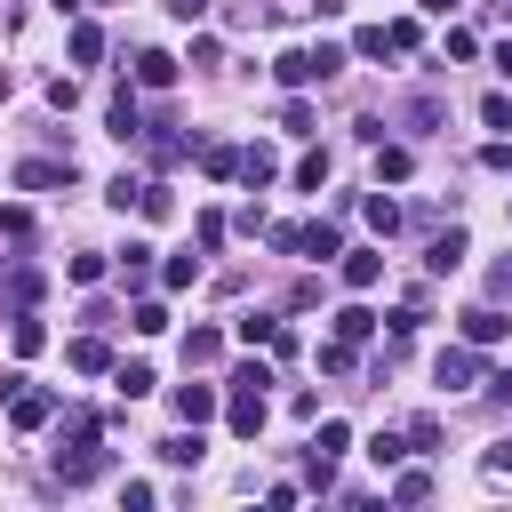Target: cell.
<instances>
[{
    "instance_id": "6da1fadb",
    "label": "cell",
    "mask_w": 512,
    "mask_h": 512,
    "mask_svg": "<svg viewBox=\"0 0 512 512\" xmlns=\"http://www.w3.org/2000/svg\"><path fill=\"white\" fill-rule=\"evenodd\" d=\"M96 472H104V416L72 408V424H64V448H56V480H64V488H88Z\"/></svg>"
},
{
    "instance_id": "7a4b0ae2",
    "label": "cell",
    "mask_w": 512,
    "mask_h": 512,
    "mask_svg": "<svg viewBox=\"0 0 512 512\" xmlns=\"http://www.w3.org/2000/svg\"><path fill=\"white\" fill-rule=\"evenodd\" d=\"M344 72V48L336 40H320V48H280L272 56V80L280 88H312V80H336Z\"/></svg>"
},
{
    "instance_id": "3957f363",
    "label": "cell",
    "mask_w": 512,
    "mask_h": 512,
    "mask_svg": "<svg viewBox=\"0 0 512 512\" xmlns=\"http://www.w3.org/2000/svg\"><path fill=\"white\" fill-rule=\"evenodd\" d=\"M56 408H64V400H56V392H40L32 376H24L16 392H8V424H16V432H40V424H48Z\"/></svg>"
},
{
    "instance_id": "277c9868",
    "label": "cell",
    "mask_w": 512,
    "mask_h": 512,
    "mask_svg": "<svg viewBox=\"0 0 512 512\" xmlns=\"http://www.w3.org/2000/svg\"><path fill=\"white\" fill-rule=\"evenodd\" d=\"M432 376H440V392H472V376H480V360H472V344H440V360H432Z\"/></svg>"
},
{
    "instance_id": "5b68a950",
    "label": "cell",
    "mask_w": 512,
    "mask_h": 512,
    "mask_svg": "<svg viewBox=\"0 0 512 512\" xmlns=\"http://www.w3.org/2000/svg\"><path fill=\"white\" fill-rule=\"evenodd\" d=\"M104 120H112V136H120V144H144V112H136V88H112V112H104Z\"/></svg>"
},
{
    "instance_id": "8992f818",
    "label": "cell",
    "mask_w": 512,
    "mask_h": 512,
    "mask_svg": "<svg viewBox=\"0 0 512 512\" xmlns=\"http://www.w3.org/2000/svg\"><path fill=\"white\" fill-rule=\"evenodd\" d=\"M216 408H224V392H216V384H176V416H184V424H208Z\"/></svg>"
},
{
    "instance_id": "52a82bcc",
    "label": "cell",
    "mask_w": 512,
    "mask_h": 512,
    "mask_svg": "<svg viewBox=\"0 0 512 512\" xmlns=\"http://www.w3.org/2000/svg\"><path fill=\"white\" fill-rule=\"evenodd\" d=\"M272 176H280V152H272V144H248V152H240V184H248V192H264Z\"/></svg>"
},
{
    "instance_id": "ba28073f",
    "label": "cell",
    "mask_w": 512,
    "mask_h": 512,
    "mask_svg": "<svg viewBox=\"0 0 512 512\" xmlns=\"http://www.w3.org/2000/svg\"><path fill=\"white\" fill-rule=\"evenodd\" d=\"M16 184H24V192H48V184H72V152H64V160H24V168H16Z\"/></svg>"
},
{
    "instance_id": "9c48e42d",
    "label": "cell",
    "mask_w": 512,
    "mask_h": 512,
    "mask_svg": "<svg viewBox=\"0 0 512 512\" xmlns=\"http://www.w3.org/2000/svg\"><path fill=\"white\" fill-rule=\"evenodd\" d=\"M464 256H472V240H464V232H456V224H448V232H440V240H432V256H424V264H432V280H448V272H456V264H464Z\"/></svg>"
},
{
    "instance_id": "30bf717a",
    "label": "cell",
    "mask_w": 512,
    "mask_h": 512,
    "mask_svg": "<svg viewBox=\"0 0 512 512\" xmlns=\"http://www.w3.org/2000/svg\"><path fill=\"white\" fill-rule=\"evenodd\" d=\"M64 360H72L80 376H104V368H112V344H104V336H72V344H64Z\"/></svg>"
},
{
    "instance_id": "8fae6325",
    "label": "cell",
    "mask_w": 512,
    "mask_h": 512,
    "mask_svg": "<svg viewBox=\"0 0 512 512\" xmlns=\"http://www.w3.org/2000/svg\"><path fill=\"white\" fill-rule=\"evenodd\" d=\"M136 88H176V56L168 48H144L136 56Z\"/></svg>"
},
{
    "instance_id": "7c38bea8",
    "label": "cell",
    "mask_w": 512,
    "mask_h": 512,
    "mask_svg": "<svg viewBox=\"0 0 512 512\" xmlns=\"http://www.w3.org/2000/svg\"><path fill=\"white\" fill-rule=\"evenodd\" d=\"M384 280V256L376 248H344V288H376Z\"/></svg>"
},
{
    "instance_id": "4fadbf2b",
    "label": "cell",
    "mask_w": 512,
    "mask_h": 512,
    "mask_svg": "<svg viewBox=\"0 0 512 512\" xmlns=\"http://www.w3.org/2000/svg\"><path fill=\"white\" fill-rule=\"evenodd\" d=\"M504 328H512V320H504L496 304H472V312H464V344H496Z\"/></svg>"
},
{
    "instance_id": "5bb4252c",
    "label": "cell",
    "mask_w": 512,
    "mask_h": 512,
    "mask_svg": "<svg viewBox=\"0 0 512 512\" xmlns=\"http://www.w3.org/2000/svg\"><path fill=\"white\" fill-rule=\"evenodd\" d=\"M136 216H144V224H168V216H176V192H168V184H136Z\"/></svg>"
},
{
    "instance_id": "9a60e30c",
    "label": "cell",
    "mask_w": 512,
    "mask_h": 512,
    "mask_svg": "<svg viewBox=\"0 0 512 512\" xmlns=\"http://www.w3.org/2000/svg\"><path fill=\"white\" fill-rule=\"evenodd\" d=\"M296 256H320V264H328V256H344V232H336V224H304Z\"/></svg>"
},
{
    "instance_id": "2e32d148",
    "label": "cell",
    "mask_w": 512,
    "mask_h": 512,
    "mask_svg": "<svg viewBox=\"0 0 512 512\" xmlns=\"http://www.w3.org/2000/svg\"><path fill=\"white\" fill-rule=\"evenodd\" d=\"M200 456H208L200 424H192V432H168V440H160V464H200Z\"/></svg>"
},
{
    "instance_id": "e0dca14e",
    "label": "cell",
    "mask_w": 512,
    "mask_h": 512,
    "mask_svg": "<svg viewBox=\"0 0 512 512\" xmlns=\"http://www.w3.org/2000/svg\"><path fill=\"white\" fill-rule=\"evenodd\" d=\"M360 216H368V224H376V232H384V240H392V232H400V200H384V184H376V192H368V200H360Z\"/></svg>"
},
{
    "instance_id": "ac0fdd59",
    "label": "cell",
    "mask_w": 512,
    "mask_h": 512,
    "mask_svg": "<svg viewBox=\"0 0 512 512\" xmlns=\"http://www.w3.org/2000/svg\"><path fill=\"white\" fill-rule=\"evenodd\" d=\"M32 296H40V272H8V288H0V312H32Z\"/></svg>"
},
{
    "instance_id": "d6986e66",
    "label": "cell",
    "mask_w": 512,
    "mask_h": 512,
    "mask_svg": "<svg viewBox=\"0 0 512 512\" xmlns=\"http://www.w3.org/2000/svg\"><path fill=\"white\" fill-rule=\"evenodd\" d=\"M336 336H344V344H368V336H376V312H368V304H344V312H336Z\"/></svg>"
},
{
    "instance_id": "ffe728a7",
    "label": "cell",
    "mask_w": 512,
    "mask_h": 512,
    "mask_svg": "<svg viewBox=\"0 0 512 512\" xmlns=\"http://www.w3.org/2000/svg\"><path fill=\"white\" fill-rule=\"evenodd\" d=\"M344 448H352V424H336V416H328V424L312 432V456H328V464H336Z\"/></svg>"
},
{
    "instance_id": "44dd1931",
    "label": "cell",
    "mask_w": 512,
    "mask_h": 512,
    "mask_svg": "<svg viewBox=\"0 0 512 512\" xmlns=\"http://www.w3.org/2000/svg\"><path fill=\"white\" fill-rule=\"evenodd\" d=\"M384 40H392V56H408V48H424V24H416V16H392Z\"/></svg>"
},
{
    "instance_id": "7402d4cb",
    "label": "cell",
    "mask_w": 512,
    "mask_h": 512,
    "mask_svg": "<svg viewBox=\"0 0 512 512\" xmlns=\"http://www.w3.org/2000/svg\"><path fill=\"white\" fill-rule=\"evenodd\" d=\"M64 48H72V64H96V56H104V32H96V24H72Z\"/></svg>"
},
{
    "instance_id": "603a6c76",
    "label": "cell",
    "mask_w": 512,
    "mask_h": 512,
    "mask_svg": "<svg viewBox=\"0 0 512 512\" xmlns=\"http://www.w3.org/2000/svg\"><path fill=\"white\" fill-rule=\"evenodd\" d=\"M280 128H288V136H312V104H304V88H288V104H280Z\"/></svg>"
},
{
    "instance_id": "cb8c5ba5",
    "label": "cell",
    "mask_w": 512,
    "mask_h": 512,
    "mask_svg": "<svg viewBox=\"0 0 512 512\" xmlns=\"http://www.w3.org/2000/svg\"><path fill=\"white\" fill-rule=\"evenodd\" d=\"M200 168H208L216 184H232V176H240V152H232V144H208V152H200Z\"/></svg>"
},
{
    "instance_id": "d4e9b609",
    "label": "cell",
    "mask_w": 512,
    "mask_h": 512,
    "mask_svg": "<svg viewBox=\"0 0 512 512\" xmlns=\"http://www.w3.org/2000/svg\"><path fill=\"white\" fill-rule=\"evenodd\" d=\"M408 168H416V152H408V144H384V152H376V176H384V184H400Z\"/></svg>"
},
{
    "instance_id": "484cf974",
    "label": "cell",
    "mask_w": 512,
    "mask_h": 512,
    "mask_svg": "<svg viewBox=\"0 0 512 512\" xmlns=\"http://www.w3.org/2000/svg\"><path fill=\"white\" fill-rule=\"evenodd\" d=\"M104 272H112V264H104V256H96V248H88V256H72V264H64V280H72V288H96V280H104Z\"/></svg>"
},
{
    "instance_id": "4316f807",
    "label": "cell",
    "mask_w": 512,
    "mask_h": 512,
    "mask_svg": "<svg viewBox=\"0 0 512 512\" xmlns=\"http://www.w3.org/2000/svg\"><path fill=\"white\" fill-rule=\"evenodd\" d=\"M216 352H224V336H216V328H192V336H184V360H192V368H208Z\"/></svg>"
},
{
    "instance_id": "83f0119b",
    "label": "cell",
    "mask_w": 512,
    "mask_h": 512,
    "mask_svg": "<svg viewBox=\"0 0 512 512\" xmlns=\"http://www.w3.org/2000/svg\"><path fill=\"white\" fill-rule=\"evenodd\" d=\"M112 384H120V392H128V400H144V392H152V384H160V376H152V368H144V360H128V368H112Z\"/></svg>"
},
{
    "instance_id": "f1b7e54d",
    "label": "cell",
    "mask_w": 512,
    "mask_h": 512,
    "mask_svg": "<svg viewBox=\"0 0 512 512\" xmlns=\"http://www.w3.org/2000/svg\"><path fill=\"white\" fill-rule=\"evenodd\" d=\"M424 496H432V472H424V464H416V472H400V480H392V504H424Z\"/></svg>"
},
{
    "instance_id": "f546056e",
    "label": "cell",
    "mask_w": 512,
    "mask_h": 512,
    "mask_svg": "<svg viewBox=\"0 0 512 512\" xmlns=\"http://www.w3.org/2000/svg\"><path fill=\"white\" fill-rule=\"evenodd\" d=\"M480 120H488L496 136H512V96H504V88H496V96H480Z\"/></svg>"
},
{
    "instance_id": "4dcf8cb0",
    "label": "cell",
    "mask_w": 512,
    "mask_h": 512,
    "mask_svg": "<svg viewBox=\"0 0 512 512\" xmlns=\"http://www.w3.org/2000/svg\"><path fill=\"white\" fill-rule=\"evenodd\" d=\"M432 448H440V416H416L408 424V456H432Z\"/></svg>"
},
{
    "instance_id": "1f68e13d",
    "label": "cell",
    "mask_w": 512,
    "mask_h": 512,
    "mask_svg": "<svg viewBox=\"0 0 512 512\" xmlns=\"http://www.w3.org/2000/svg\"><path fill=\"white\" fill-rule=\"evenodd\" d=\"M352 56H392V40H384V24H360V32H352Z\"/></svg>"
},
{
    "instance_id": "d6a6232c",
    "label": "cell",
    "mask_w": 512,
    "mask_h": 512,
    "mask_svg": "<svg viewBox=\"0 0 512 512\" xmlns=\"http://www.w3.org/2000/svg\"><path fill=\"white\" fill-rule=\"evenodd\" d=\"M296 184L320 192V184H328V152H304V160H296Z\"/></svg>"
},
{
    "instance_id": "836d02e7",
    "label": "cell",
    "mask_w": 512,
    "mask_h": 512,
    "mask_svg": "<svg viewBox=\"0 0 512 512\" xmlns=\"http://www.w3.org/2000/svg\"><path fill=\"white\" fill-rule=\"evenodd\" d=\"M120 272H128V288H136V280L152 272V248H144V240H128V248H120Z\"/></svg>"
},
{
    "instance_id": "e575fe53",
    "label": "cell",
    "mask_w": 512,
    "mask_h": 512,
    "mask_svg": "<svg viewBox=\"0 0 512 512\" xmlns=\"http://www.w3.org/2000/svg\"><path fill=\"white\" fill-rule=\"evenodd\" d=\"M160 280H168V288H192V280H200V256H168Z\"/></svg>"
},
{
    "instance_id": "d590c367",
    "label": "cell",
    "mask_w": 512,
    "mask_h": 512,
    "mask_svg": "<svg viewBox=\"0 0 512 512\" xmlns=\"http://www.w3.org/2000/svg\"><path fill=\"white\" fill-rule=\"evenodd\" d=\"M128 328H136V336H160V328H168V304H136Z\"/></svg>"
},
{
    "instance_id": "8d00e7d4",
    "label": "cell",
    "mask_w": 512,
    "mask_h": 512,
    "mask_svg": "<svg viewBox=\"0 0 512 512\" xmlns=\"http://www.w3.org/2000/svg\"><path fill=\"white\" fill-rule=\"evenodd\" d=\"M272 328H280V320H264V312H248V320H232V336H240V344H272Z\"/></svg>"
},
{
    "instance_id": "74e56055",
    "label": "cell",
    "mask_w": 512,
    "mask_h": 512,
    "mask_svg": "<svg viewBox=\"0 0 512 512\" xmlns=\"http://www.w3.org/2000/svg\"><path fill=\"white\" fill-rule=\"evenodd\" d=\"M8 336H16V352H40V344H48V328H40L32 312H16V328H8Z\"/></svg>"
},
{
    "instance_id": "f35d334b",
    "label": "cell",
    "mask_w": 512,
    "mask_h": 512,
    "mask_svg": "<svg viewBox=\"0 0 512 512\" xmlns=\"http://www.w3.org/2000/svg\"><path fill=\"white\" fill-rule=\"evenodd\" d=\"M352 352H360V344L336 336V344H320V368H328V376H352Z\"/></svg>"
},
{
    "instance_id": "ab89813d",
    "label": "cell",
    "mask_w": 512,
    "mask_h": 512,
    "mask_svg": "<svg viewBox=\"0 0 512 512\" xmlns=\"http://www.w3.org/2000/svg\"><path fill=\"white\" fill-rule=\"evenodd\" d=\"M368 456H376V464H384V472H392V464H400V456H408V440H400V432H376V440H368Z\"/></svg>"
},
{
    "instance_id": "60d3db41",
    "label": "cell",
    "mask_w": 512,
    "mask_h": 512,
    "mask_svg": "<svg viewBox=\"0 0 512 512\" xmlns=\"http://www.w3.org/2000/svg\"><path fill=\"white\" fill-rule=\"evenodd\" d=\"M48 104H56V112H72V104H80V80H72V72H64V80H48Z\"/></svg>"
},
{
    "instance_id": "b9f144b4",
    "label": "cell",
    "mask_w": 512,
    "mask_h": 512,
    "mask_svg": "<svg viewBox=\"0 0 512 512\" xmlns=\"http://www.w3.org/2000/svg\"><path fill=\"white\" fill-rule=\"evenodd\" d=\"M168 16H184V24H200V16H208V0H168Z\"/></svg>"
},
{
    "instance_id": "7bdbcfd3",
    "label": "cell",
    "mask_w": 512,
    "mask_h": 512,
    "mask_svg": "<svg viewBox=\"0 0 512 512\" xmlns=\"http://www.w3.org/2000/svg\"><path fill=\"white\" fill-rule=\"evenodd\" d=\"M488 472H512V440H496V448H488Z\"/></svg>"
},
{
    "instance_id": "ee69618b",
    "label": "cell",
    "mask_w": 512,
    "mask_h": 512,
    "mask_svg": "<svg viewBox=\"0 0 512 512\" xmlns=\"http://www.w3.org/2000/svg\"><path fill=\"white\" fill-rule=\"evenodd\" d=\"M496 72H504V80H512V40H496Z\"/></svg>"
},
{
    "instance_id": "f6af8a7d",
    "label": "cell",
    "mask_w": 512,
    "mask_h": 512,
    "mask_svg": "<svg viewBox=\"0 0 512 512\" xmlns=\"http://www.w3.org/2000/svg\"><path fill=\"white\" fill-rule=\"evenodd\" d=\"M448 8H456V0H424V16H448Z\"/></svg>"
},
{
    "instance_id": "bcb514c9",
    "label": "cell",
    "mask_w": 512,
    "mask_h": 512,
    "mask_svg": "<svg viewBox=\"0 0 512 512\" xmlns=\"http://www.w3.org/2000/svg\"><path fill=\"white\" fill-rule=\"evenodd\" d=\"M48 8H56V16H72V8H80V0H48Z\"/></svg>"
}]
</instances>
